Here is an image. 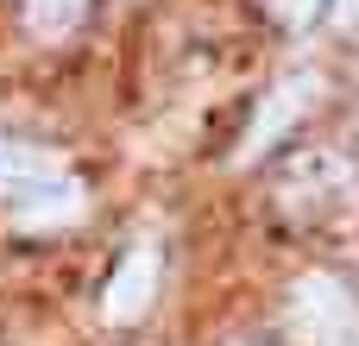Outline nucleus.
Masks as SVG:
<instances>
[{
	"label": "nucleus",
	"instance_id": "6e6552de",
	"mask_svg": "<svg viewBox=\"0 0 359 346\" xmlns=\"http://www.w3.org/2000/svg\"><path fill=\"white\" fill-rule=\"evenodd\" d=\"M328 13H334V25H359V0H328Z\"/></svg>",
	"mask_w": 359,
	"mask_h": 346
},
{
	"label": "nucleus",
	"instance_id": "20e7f679",
	"mask_svg": "<svg viewBox=\"0 0 359 346\" xmlns=\"http://www.w3.org/2000/svg\"><path fill=\"white\" fill-rule=\"evenodd\" d=\"M57 177H63V170H57L50 151H32V145L0 139V195H32V189H44V183H57Z\"/></svg>",
	"mask_w": 359,
	"mask_h": 346
},
{
	"label": "nucleus",
	"instance_id": "7ed1b4c3",
	"mask_svg": "<svg viewBox=\"0 0 359 346\" xmlns=\"http://www.w3.org/2000/svg\"><path fill=\"white\" fill-rule=\"evenodd\" d=\"M69 221H82V189L76 183H44V189H32V195H19V227L25 233H38V227H69Z\"/></svg>",
	"mask_w": 359,
	"mask_h": 346
},
{
	"label": "nucleus",
	"instance_id": "f03ea898",
	"mask_svg": "<svg viewBox=\"0 0 359 346\" xmlns=\"http://www.w3.org/2000/svg\"><path fill=\"white\" fill-rule=\"evenodd\" d=\"M158 296V246H133L120 258V271L107 277V296H101V315L107 321H139Z\"/></svg>",
	"mask_w": 359,
	"mask_h": 346
},
{
	"label": "nucleus",
	"instance_id": "39448f33",
	"mask_svg": "<svg viewBox=\"0 0 359 346\" xmlns=\"http://www.w3.org/2000/svg\"><path fill=\"white\" fill-rule=\"evenodd\" d=\"M309 101H316V76L284 82V88L265 101V113H259V126H252V139H246V158H252V151H265V145H271V139H278V132H284V126H290V120H297Z\"/></svg>",
	"mask_w": 359,
	"mask_h": 346
},
{
	"label": "nucleus",
	"instance_id": "f257e3e1",
	"mask_svg": "<svg viewBox=\"0 0 359 346\" xmlns=\"http://www.w3.org/2000/svg\"><path fill=\"white\" fill-rule=\"evenodd\" d=\"M290 321L309 346H359V303L341 277H303L290 296Z\"/></svg>",
	"mask_w": 359,
	"mask_h": 346
},
{
	"label": "nucleus",
	"instance_id": "423d86ee",
	"mask_svg": "<svg viewBox=\"0 0 359 346\" xmlns=\"http://www.w3.org/2000/svg\"><path fill=\"white\" fill-rule=\"evenodd\" d=\"M82 13H88V0H25V25H32L38 38H63V32H76Z\"/></svg>",
	"mask_w": 359,
	"mask_h": 346
},
{
	"label": "nucleus",
	"instance_id": "0eeeda50",
	"mask_svg": "<svg viewBox=\"0 0 359 346\" xmlns=\"http://www.w3.org/2000/svg\"><path fill=\"white\" fill-rule=\"evenodd\" d=\"M322 0H271V13L284 19V25H309V13H316Z\"/></svg>",
	"mask_w": 359,
	"mask_h": 346
}]
</instances>
